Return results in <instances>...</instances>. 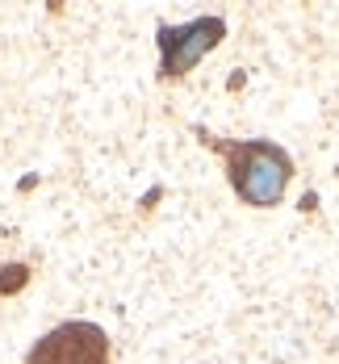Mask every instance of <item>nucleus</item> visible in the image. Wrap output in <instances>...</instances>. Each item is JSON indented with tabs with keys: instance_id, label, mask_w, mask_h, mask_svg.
<instances>
[{
	"instance_id": "obj_1",
	"label": "nucleus",
	"mask_w": 339,
	"mask_h": 364,
	"mask_svg": "<svg viewBox=\"0 0 339 364\" xmlns=\"http://www.w3.org/2000/svg\"><path fill=\"white\" fill-rule=\"evenodd\" d=\"M205 146H214L226 159V176H230V188L239 193V201H247L256 210L281 205L285 188L294 181V159L285 146L268 143V139L226 143V139H210V134H205Z\"/></svg>"
},
{
	"instance_id": "obj_2",
	"label": "nucleus",
	"mask_w": 339,
	"mask_h": 364,
	"mask_svg": "<svg viewBox=\"0 0 339 364\" xmlns=\"http://www.w3.org/2000/svg\"><path fill=\"white\" fill-rule=\"evenodd\" d=\"M26 364H113V348L97 323H59L30 348Z\"/></svg>"
},
{
	"instance_id": "obj_3",
	"label": "nucleus",
	"mask_w": 339,
	"mask_h": 364,
	"mask_svg": "<svg viewBox=\"0 0 339 364\" xmlns=\"http://www.w3.org/2000/svg\"><path fill=\"white\" fill-rule=\"evenodd\" d=\"M226 38L222 17H197L188 26H159V75L176 80L193 63H201V55H210Z\"/></svg>"
}]
</instances>
